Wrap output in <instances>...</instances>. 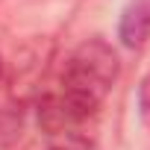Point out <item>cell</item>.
I'll use <instances>...</instances> for the list:
<instances>
[{"label":"cell","mask_w":150,"mask_h":150,"mask_svg":"<svg viewBox=\"0 0 150 150\" xmlns=\"http://www.w3.org/2000/svg\"><path fill=\"white\" fill-rule=\"evenodd\" d=\"M118 38L124 47L138 50L150 38V0H129L118 21Z\"/></svg>","instance_id":"obj_2"},{"label":"cell","mask_w":150,"mask_h":150,"mask_svg":"<svg viewBox=\"0 0 150 150\" xmlns=\"http://www.w3.org/2000/svg\"><path fill=\"white\" fill-rule=\"evenodd\" d=\"M47 150H88V144L80 138V135H74V132H68V135H59Z\"/></svg>","instance_id":"obj_4"},{"label":"cell","mask_w":150,"mask_h":150,"mask_svg":"<svg viewBox=\"0 0 150 150\" xmlns=\"http://www.w3.org/2000/svg\"><path fill=\"white\" fill-rule=\"evenodd\" d=\"M118 74H121L118 50L103 35H91L68 53L53 94L59 97L71 127H80L100 112L112 86L118 83Z\"/></svg>","instance_id":"obj_1"},{"label":"cell","mask_w":150,"mask_h":150,"mask_svg":"<svg viewBox=\"0 0 150 150\" xmlns=\"http://www.w3.org/2000/svg\"><path fill=\"white\" fill-rule=\"evenodd\" d=\"M0 77H3V56H0Z\"/></svg>","instance_id":"obj_5"},{"label":"cell","mask_w":150,"mask_h":150,"mask_svg":"<svg viewBox=\"0 0 150 150\" xmlns=\"http://www.w3.org/2000/svg\"><path fill=\"white\" fill-rule=\"evenodd\" d=\"M138 115L150 127V74H147V77L141 80V86H138Z\"/></svg>","instance_id":"obj_3"}]
</instances>
